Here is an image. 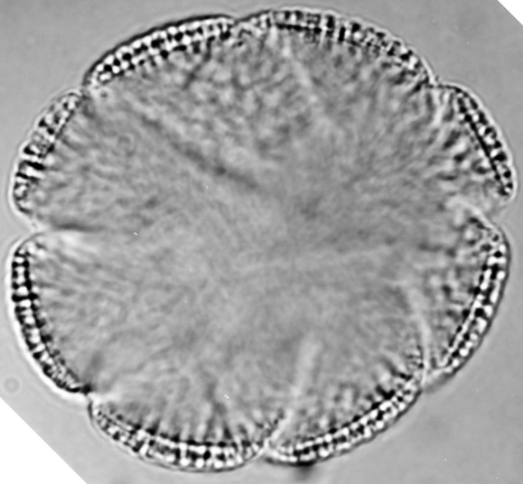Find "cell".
I'll return each instance as SVG.
<instances>
[{
	"label": "cell",
	"mask_w": 523,
	"mask_h": 484,
	"mask_svg": "<svg viewBox=\"0 0 523 484\" xmlns=\"http://www.w3.org/2000/svg\"><path fill=\"white\" fill-rule=\"evenodd\" d=\"M419 384L413 377L389 398L361 417L332 433L278 451V458L291 463H311L337 455L382 432L413 403Z\"/></svg>",
	"instance_id": "cell-1"
},
{
	"label": "cell",
	"mask_w": 523,
	"mask_h": 484,
	"mask_svg": "<svg viewBox=\"0 0 523 484\" xmlns=\"http://www.w3.org/2000/svg\"><path fill=\"white\" fill-rule=\"evenodd\" d=\"M146 451L168 465L216 471L242 465L253 455L254 448L237 444H192L156 437L148 442Z\"/></svg>",
	"instance_id": "cell-2"
}]
</instances>
